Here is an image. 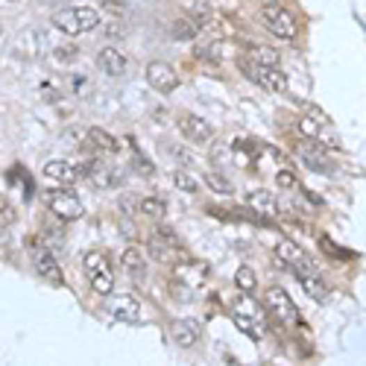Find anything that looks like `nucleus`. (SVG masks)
<instances>
[{
    "instance_id": "1",
    "label": "nucleus",
    "mask_w": 366,
    "mask_h": 366,
    "mask_svg": "<svg viewBox=\"0 0 366 366\" xmlns=\"http://www.w3.org/2000/svg\"><path fill=\"white\" fill-rule=\"evenodd\" d=\"M53 26L65 35H82L100 26V12L91 6H79V9H62L53 15Z\"/></svg>"
},
{
    "instance_id": "2",
    "label": "nucleus",
    "mask_w": 366,
    "mask_h": 366,
    "mask_svg": "<svg viewBox=\"0 0 366 366\" xmlns=\"http://www.w3.org/2000/svg\"><path fill=\"white\" fill-rule=\"evenodd\" d=\"M41 200H45V205H47L50 214L59 217L62 223L79 220L82 214H86V208H82V202H79V196H77L74 191L62 188V185H56V188L45 191V193H41Z\"/></svg>"
},
{
    "instance_id": "3",
    "label": "nucleus",
    "mask_w": 366,
    "mask_h": 366,
    "mask_svg": "<svg viewBox=\"0 0 366 366\" xmlns=\"http://www.w3.org/2000/svg\"><path fill=\"white\" fill-rule=\"evenodd\" d=\"M232 317L237 322V328L246 331L252 340H261L264 337V311L255 299H249V293H244V296L232 305Z\"/></svg>"
},
{
    "instance_id": "4",
    "label": "nucleus",
    "mask_w": 366,
    "mask_h": 366,
    "mask_svg": "<svg viewBox=\"0 0 366 366\" xmlns=\"http://www.w3.org/2000/svg\"><path fill=\"white\" fill-rule=\"evenodd\" d=\"M237 67H241V74L246 79H252L255 86H261L264 91H287V77L281 74L278 67H270V65H258V62H249V59H241L237 62Z\"/></svg>"
},
{
    "instance_id": "5",
    "label": "nucleus",
    "mask_w": 366,
    "mask_h": 366,
    "mask_svg": "<svg viewBox=\"0 0 366 366\" xmlns=\"http://www.w3.org/2000/svg\"><path fill=\"white\" fill-rule=\"evenodd\" d=\"M276 255L285 261V264H290L293 266V273H296L299 278L302 276H314V273H319L317 270V264L311 261V255L296 244V241H278L276 244Z\"/></svg>"
},
{
    "instance_id": "6",
    "label": "nucleus",
    "mask_w": 366,
    "mask_h": 366,
    "mask_svg": "<svg viewBox=\"0 0 366 366\" xmlns=\"http://www.w3.org/2000/svg\"><path fill=\"white\" fill-rule=\"evenodd\" d=\"M261 21L266 24V30H270L276 38H293L296 35V21H293L290 12L285 6H278V3H264Z\"/></svg>"
},
{
    "instance_id": "7",
    "label": "nucleus",
    "mask_w": 366,
    "mask_h": 366,
    "mask_svg": "<svg viewBox=\"0 0 366 366\" xmlns=\"http://www.w3.org/2000/svg\"><path fill=\"white\" fill-rule=\"evenodd\" d=\"M30 252H33V266H35V273L50 281V285H65V276H62V266L56 264V255L50 249L45 246H38L35 244V237H30Z\"/></svg>"
},
{
    "instance_id": "8",
    "label": "nucleus",
    "mask_w": 366,
    "mask_h": 366,
    "mask_svg": "<svg viewBox=\"0 0 366 366\" xmlns=\"http://www.w3.org/2000/svg\"><path fill=\"white\" fill-rule=\"evenodd\" d=\"M208 278V264L205 261H179L173 264V281L176 287H188L191 293L200 290Z\"/></svg>"
},
{
    "instance_id": "9",
    "label": "nucleus",
    "mask_w": 366,
    "mask_h": 366,
    "mask_svg": "<svg viewBox=\"0 0 366 366\" xmlns=\"http://www.w3.org/2000/svg\"><path fill=\"white\" fill-rule=\"evenodd\" d=\"M106 314L118 322H138L141 319V305L135 296L129 293H109V302H106Z\"/></svg>"
},
{
    "instance_id": "10",
    "label": "nucleus",
    "mask_w": 366,
    "mask_h": 366,
    "mask_svg": "<svg viewBox=\"0 0 366 366\" xmlns=\"http://www.w3.org/2000/svg\"><path fill=\"white\" fill-rule=\"evenodd\" d=\"M144 77L150 82V88H156L159 94H173L179 88V74L167 62H150Z\"/></svg>"
},
{
    "instance_id": "11",
    "label": "nucleus",
    "mask_w": 366,
    "mask_h": 366,
    "mask_svg": "<svg viewBox=\"0 0 366 366\" xmlns=\"http://www.w3.org/2000/svg\"><path fill=\"white\" fill-rule=\"evenodd\" d=\"M150 258L159 264H179V261H185V252L179 249V241H173V237L152 234L150 237Z\"/></svg>"
},
{
    "instance_id": "12",
    "label": "nucleus",
    "mask_w": 366,
    "mask_h": 366,
    "mask_svg": "<svg viewBox=\"0 0 366 366\" xmlns=\"http://www.w3.org/2000/svg\"><path fill=\"white\" fill-rule=\"evenodd\" d=\"M266 308L273 311L276 319L287 322V326H290V322H296V305H293L290 293L285 287H270V290H266Z\"/></svg>"
},
{
    "instance_id": "13",
    "label": "nucleus",
    "mask_w": 366,
    "mask_h": 366,
    "mask_svg": "<svg viewBox=\"0 0 366 366\" xmlns=\"http://www.w3.org/2000/svg\"><path fill=\"white\" fill-rule=\"evenodd\" d=\"M179 132L185 135L191 144H208V141L214 138V129L196 115H182L179 118Z\"/></svg>"
},
{
    "instance_id": "14",
    "label": "nucleus",
    "mask_w": 366,
    "mask_h": 366,
    "mask_svg": "<svg viewBox=\"0 0 366 366\" xmlns=\"http://www.w3.org/2000/svg\"><path fill=\"white\" fill-rule=\"evenodd\" d=\"M45 179L53 182V185L67 188V185H74L77 182V170H74V164L65 161V159H50L45 164Z\"/></svg>"
},
{
    "instance_id": "15",
    "label": "nucleus",
    "mask_w": 366,
    "mask_h": 366,
    "mask_svg": "<svg viewBox=\"0 0 366 366\" xmlns=\"http://www.w3.org/2000/svg\"><path fill=\"white\" fill-rule=\"evenodd\" d=\"M200 322L196 319H176L170 326V334H173V343H179L182 349H191L196 340H200Z\"/></svg>"
},
{
    "instance_id": "16",
    "label": "nucleus",
    "mask_w": 366,
    "mask_h": 366,
    "mask_svg": "<svg viewBox=\"0 0 366 366\" xmlns=\"http://www.w3.org/2000/svg\"><path fill=\"white\" fill-rule=\"evenodd\" d=\"M97 65H100L103 74L120 77L123 70H126V53H120L118 47H103L100 56H97Z\"/></svg>"
},
{
    "instance_id": "17",
    "label": "nucleus",
    "mask_w": 366,
    "mask_h": 366,
    "mask_svg": "<svg viewBox=\"0 0 366 366\" xmlns=\"http://www.w3.org/2000/svg\"><path fill=\"white\" fill-rule=\"evenodd\" d=\"M246 202L261 217H278V202H276V196L270 191H252Z\"/></svg>"
},
{
    "instance_id": "18",
    "label": "nucleus",
    "mask_w": 366,
    "mask_h": 366,
    "mask_svg": "<svg viewBox=\"0 0 366 366\" xmlns=\"http://www.w3.org/2000/svg\"><path fill=\"white\" fill-rule=\"evenodd\" d=\"M86 150H97V152H118V141L111 138L106 129H100V126H94V129H88Z\"/></svg>"
},
{
    "instance_id": "19",
    "label": "nucleus",
    "mask_w": 366,
    "mask_h": 366,
    "mask_svg": "<svg viewBox=\"0 0 366 366\" xmlns=\"http://www.w3.org/2000/svg\"><path fill=\"white\" fill-rule=\"evenodd\" d=\"M82 270L88 273V278L97 276V273H103V270H111V266H109V255H106V252H100V249H88L86 255H82Z\"/></svg>"
},
{
    "instance_id": "20",
    "label": "nucleus",
    "mask_w": 366,
    "mask_h": 366,
    "mask_svg": "<svg viewBox=\"0 0 366 366\" xmlns=\"http://www.w3.org/2000/svg\"><path fill=\"white\" fill-rule=\"evenodd\" d=\"M202 30H200V24H196L193 18H176L173 24H170V35L176 38V41H191V38H196Z\"/></svg>"
},
{
    "instance_id": "21",
    "label": "nucleus",
    "mask_w": 366,
    "mask_h": 366,
    "mask_svg": "<svg viewBox=\"0 0 366 366\" xmlns=\"http://www.w3.org/2000/svg\"><path fill=\"white\" fill-rule=\"evenodd\" d=\"M299 152H302V159H305L308 164H311V167H317L319 173H331V159H328V156H326V152H322L319 147H314V144H305Z\"/></svg>"
},
{
    "instance_id": "22",
    "label": "nucleus",
    "mask_w": 366,
    "mask_h": 366,
    "mask_svg": "<svg viewBox=\"0 0 366 366\" xmlns=\"http://www.w3.org/2000/svg\"><path fill=\"white\" fill-rule=\"evenodd\" d=\"M138 208H141V214L150 217V220H156V223L167 217V205H164L161 196H144V200L138 202Z\"/></svg>"
},
{
    "instance_id": "23",
    "label": "nucleus",
    "mask_w": 366,
    "mask_h": 366,
    "mask_svg": "<svg viewBox=\"0 0 366 366\" xmlns=\"http://www.w3.org/2000/svg\"><path fill=\"white\" fill-rule=\"evenodd\" d=\"M120 261H123V266L129 270L132 276H141L147 270V258H144V252L141 249H135V246H126L123 249V255H120Z\"/></svg>"
},
{
    "instance_id": "24",
    "label": "nucleus",
    "mask_w": 366,
    "mask_h": 366,
    "mask_svg": "<svg viewBox=\"0 0 366 366\" xmlns=\"http://www.w3.org/2000/svg\"><path fill=\"white\" fill-rule=\"evenodd\" d=\"M299 281H302V287H305L308 296H314L317 302H326V299H328V287H326V281L319 278V273H314V276H302Z\"/></svg>"
},
{
    "instance_id": "25",
    "label": "nucleus",
    "mask_w": 366,
    "mask_h": 366,
    "mask_svg": "<svg viewBox=\"0 0 366 366\" xmlns=\"http://www.w3.org/2000/svg\"><path fill=\"white\" fill-rule=\"evenodd\" d=\"M246 59H249V62H258V65H270V67H278L281 56H278V50H273V47H252Z\"/></svg>"
},
{
    "instance_id": "26",
    "label": "nucleus",
    "mask_w": 366,
    "mask_h": 366,
    "mask_svg": "<svg viewBox=\"0 0 366 366\" xmlns=\"http://www.w3.org/2000/svg\"><path fill=\"white\" fill-rule=\"evenodd\" d=\"M91 290L100 293V296H109V293L115 290V273H111V270H103V273L91 276Z\"/></svg>"
},
{
    "instance_id": "27",
    "label": "nucleus",
    "mask_w": 366,
    "mask_h": 366,
    "mask_svg": "<svg viewBox=\"0 0 366 366\" xmlns=\"http://www.w3.org/2000/svg\"><path fill=\"white\" fill-rule=\"evenodd\" d=\"M205 185L214 191V193H223V196H229V193H234V188H232V182L226 179V176H220V173H214V170H208L205 173Z\"/></svg>"
},
{
    "instance_id": "28",
    "label": "nucleus",
    "mask_w": 366,
    "mask_h": 366,
    "mask_svg": "<svg viewBox=\"0 0 366 366\" xmlns=\"http://www.w3.org/2000/svg\"><path fill=\"white\" fill-rule=\"evenodd\" d=\"M173 185L179 191H185V193H196V191H200V179H196L193 173H188V170H176L173 173Z\"/></svg>"
},
{
    "instance_id": "29",
    "label": "nucleus",
    "mask_w": 366,
    "mask_h": 366,
    "mask_svg": "<svg viewBox=\"0 0 366 366\" xmlns=\"http://www.w3.org/2000/svg\"><path fill=\"white\" fill-rule=\"evenodd\" d=\"M234 285L241 287V293H252L258 287V278H255V273H252L249 266H241V270L234 273Z\"/></svg>"
},
{
    "instance_id": "30",
    "label": "nucleus",
    "mask_w": 366,
    "mask_h": 366,
    "mask_svg": "<svg viewBox=\"0 0 366 366\" xmlns=\"http://www.w3.org/2000/svg\"><path fill=\"white\" fill-rule=\"evenodd\" d=\"M296 132H299L302 138H308V141H317V138H319V123H317L314 118H299Z\"/></svg>"
},
{
    "instance_id": "31",
    "label": "nucleus",
    "mask_w": 366,
    "mask_h": 366,
    "mask_svg": "<svg viewBox=\"0 0 366 366\" xmlns=\"http://www.w3.org/2000/svg\"><path fill=\"white\" fill-rule=\"evenodd\" d=\"M276 185L285 188V191H293V188H296V176H293L290 170H278L276 173Z\"/></svg>"
},
{
    "instance_id": "32",
    "label": "nucleus",
    "mask_w": 366,
    "mask_h": 366,
    "mask_svg": "<svg viewBox=\"0 0 366 366\" xmlns=\"http://www.w3.org/2000/svg\"><path fill=\"white\" fill-rule=\"evenodd\" d=\"M53 53H56V59H59V62H74V59H77V53H79V50H77V47H70V45H67V47H56Z\"/></svg>"
},
{
    "instance_id": "33",
    "label": "nucleus",
    "mask_w": 366,
    "mask_h": 366,
    "mask_svg": "<svg viewBox=\"0 0 366 366\" xmlns=\"http://www.w3.org/2000/svg\"><path fill=\"white\" fill-rule=\"evenodd\" d=\"M103 9L109 12H126V6H129V0H97Z\"/></svg>"
},
{
    "instance_id": "34",
    "label": "nucleus",
    "mask_w": 366,
    "mask_h": 366,
    "mask_svg": "<svg viewBox=\"0 0 366 366\" xmlns=\"http://www.w3.org/2000/svg\"><path fill=\"white\" fill-rule=\"evenodd\" d=\"M106 35H109V38H120V35H123V26H120V24H109V26H106Z\"/></svg>"
},
{
    "instance_id": "35",
    "label": "nucleus",
    "mask_w": 366,
    "mask_h": 366,
    "mask_svg": "<svg viewBox=\"0 0 366 366\" xmlns=\"http://www.w3.org/2000/svg\"><path fill=\"white\" fill-rule=\"evenodd\" d=\"M6 3H18V0H6Z\"/></svg>"
},
{
    "instance_id": "36",
    "label": "nucleus",
    "mask_w": 366,
    "mask_h": 366,
    "mask_svg": "<svg viewBox=\"0 0 366 366\" xmlns=\"http://www.w3.org/2000/svg\"><path fill=\"white\" fill-rule=\"evenodd\" d=\"M264 3H266V0H264ZM270 3H278V0H270Z\"/></svg>"
}]
</instances>
